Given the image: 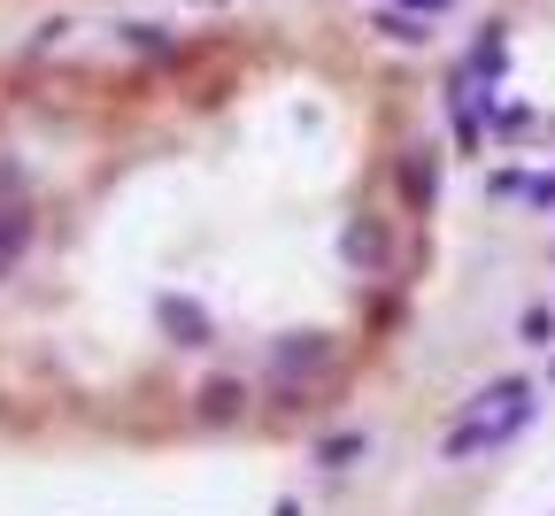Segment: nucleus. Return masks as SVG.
Returning a JSON list of instances; mask_svg holds the SVG:
<instances>
[{
	"label": "nucleus",
	"mask_w": 555,
	"mask_h": 516,
	"mask_svg": "<svg viewBox=\"0 0 555 516\" xmlns=\"http://www.w3.org/2000/svg\"><path fill=\"white\" fill-rule=\"evenodd\" d=\"M155 317H163V332H170L178 347H208V339H217L208 309H201V301H185V293H163V301H155Z\"/></svg>",
	"instance_id": "1"
},
{
	"label": "nucleus",
	"mask_w": 555,
	"mask_h": 516,
	"mask_svg": "<svg viewBox=\"0 0 555 516\" xmlns=\"http://www.w3.org/2000/svg\"><path fill=\"white\" fill-rule=\"evenodd\" d=\"M401 201H409L416 216H425V208L440 201V155H433V146H416V155H401Z\"/></svg>",
	"instance_id": "2"
},
{
	"label": "nucleus",
	"mask_w": 555,
	"mask_h": 516,
	"mask_svg": "<svg viewBox=\"0 0 555 516\" xmlns=\"http://www.w3.org/2000/svg\"><path fill=\"white\" fill-rule=\"evenodd\" d=\"M339 255H347V262H356L363 278H378V270L393 262V240H386L378 224H347V232H339Z\"/></svg>",
	"instance_id": "3"
},
{
	"label": "nucleus",
	"mask_w": 555,
	"mask_h": 516,
	"mask_svg": "<svg viewBox=\"0 0 555 516\" xmlns=\"http://www.w3.org/2000/svg\"><path fill=\"white\" fill-rule=\"evenodd\" d=\"M240 409H247V386H240V378H208L193 416H201V424H240Z\"/></svg>",
	"instance_id": "4"
},
{
	"label": "nucleus",
	"mask_w": 555,
	"mask_h": 516,
	"mask_svg": "<svg viewBox=\"0 0 555 516\" xmlns=\"http://www.w3.org/2000/svg\"><path fill=\"white\" fill-rule=\"evenodd\" d=\"M532 401V378H494L486 394H470V416L463 424H478V416H509V409H525Z\"/></svg>",
	"instance_id": "5"
},
{
	"label": "nucleus",
	"mask_w": 555,
	"mask_h": 516,
	"mask_svg": "<svg viewBox=\"0 0 555 516\" xmlns=\"http://www.w3.org/2000/svg\"><path fill=\"white\" fill-rule=\"evenodd\" d=\"M278 371H324V362H332V339L324 332H301V339H278Z\"/></svg>",
	"instance_id": "6"
},
{
	"label": "nucleus",
	"mask_w": 555,
	"mask_h": 516,
	"mask_svg": "<svg viewBox=\"0 0 555 516\" xmlns=\"http://www.w3.org/2000/svg\"><path fill=\"white\" fill-rule=\"evenodd\" d=\"M24 247H31V216L24 208H0V278L24 262Z\"/></svg>",
	"instance_id": "7"
},
{
	"label": "nucleus",
	"mask_w": 555,
	"mask_h": 516,
	"mask_svg": "<svg viewBox=\"0 0 555 516\" xmlns=\"http://www.w3.org/2000/svg\"><path fill=\"white\" fill-rule=\"evenodd\" d=\"M356 455H371V439H363V431H332L324 448H317V463H324V470H347Z\"/></svg>",
	"instance_id": "8"
},
{
	"label": "nucleus",
	"mask_w": 555,
	"mask_h": 516,
	"mask_svg": "<svg viewBox=\"0 0 555 516\" xmlns=\"http://www.w3.org/2000/svg\"><path fill=\"white\" fill-rule=\"evenodd\" d=\"M517 339H525V347H555V309H525Z\"/></svg>",
	"instance_id": "9"
},
{
	"label": "nucleus",
	"mask_w": 555,
	"mask_h": 516,
	"mask_svg": "<svg viewBox=\"0 0 555 516\" xmlns=\"http://www.w3.org/2000/svg\"><path fill=\"white\" fill-rule=\"evenodd\" d=\"M525 201H532V208H555V178H532V185H525Z\"/></svg>",
	"instance_id": "10"
},
{
	"label": "nucleus",
	"mask_w": 555,
	"mask_h": 516,
	"mask_svg": "<svg viewBox=\"0 0 555 516\" xmlns=\"http://www.w3.org/2000/svg\"><path fill=\"white\" fill-rule=\"evenodd\" d=\"M270 516H301V501H278V508H270Z\"/></svg>",
	"instance_id": "11"
}]
</instances>
